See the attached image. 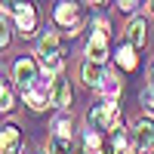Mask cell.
<instances>
[{
  "mask_svg": "<svg viewBox=\"0 0 154 154\" xmlns=\"http://www.w3.org/2000/svg\"><path fill=\"white\" fill-rule=\"evenodd\" d=\"M22 145V130L16 123H3L0 126V154H16Z\"/></svg>",
  "mask_w": 154,
  "mask_h": 154,
  "instance_id": "9c48e42d",
  "label": "cell"
},
{
  "mask_svg": "<svg viewBox=\"0 0 154 154\" xmlns=\"http://www.w3.org/2000/svg\"><path fill=\"white\" fill-rule=\"evenodd\" d=\"M111 0H93V6H108Z\"/></svg>",
  "mask_w": 154,
  "mask_h": 154,
  "instance_id": "7402d4cb",
  "label": "cell"
},
{
  "mask_svg": "<svg viewBox=\"0 0 154 154\" xmlns=\"http://www.w3.org/2000/svg\"><path fill=\"white\" fill-rule=\"evenodd\" d=\"M16 108V93H12V86L3 80V74H0V114H6Z\"/></svg>",
  "mask_w": 154,
  "mask_h": 154,
  "instance_id": "2e32d148",
  "label": "cell"
},
{
  "mask_svg": "<svg viewBox=\"0 0 154 154\" xmlns=\"http://www.w3.org/2000/svg\"><path fill=\"white\" fill-rule=\"evenodd\" d=\"M53 22L59 25L62 31H68V37H74L77 31L83 28V9H80V3L77 0H59L56 3V9H53Z\"/></svg>",
  "mask_w": 154,
  "mask_h": 154,
  "instance_id": "7a4b0ae2",
  "label": "cell"
},
{
  "mask_svg": "<svg viewBox=\"0 0 154 154\" xmlns=\"http://www.w3.org/2000/svg\"><path fill=\"white\" fill-rule=\"evenodd\" d=\"M120 80H117V77H114V74H105V80H102L99 83V93H102V102H117L120 99Z\"/></svg>",
  "mask_w": 154,
  "mask_h": 154,
  "instance_id": "5bb4252c",
  "label": "cell"
},
{
  "mask_svg": "<svg viewBox=\"0 0 154 154\" xmlns=\"http://www.w3.org/2000/svg\"><path fill=\"white\" fill-rule=\"evenodd\" d=\"M71 99H74V93H71L68 77L56 74L53 80H49V102H53V108H68V105H71Z\"/></svg>",
  "mask_w": 154,
  "mask_h": 154,
  "instance_id": "52a82bcc",
  "label": "cell"
},
{
  "mask_svg": "<svg viewBox=\"0 0 154 154\" xmlns=\"http://www.w3.org/2000/svg\"><path fill=\"white\" fill-rule=\"evenodd\" d=\"M151 80H154V65H151Z\"/></svg>",
  "mask_w": 154,
  "mask_h": 154,
  "instance_id": "cb8c5ba5",
  "label": "cell"
},
{
  "mask_svg": "<svg viewBox=\"0 0 154 154\" xmlns=\"http://www.w3.org/2000/svg\"><path fill=\"white\" fill-rule=\"evenodd\" d=\"M148 3H151V12H154V0H148Z\"/></svg>",
  "mask_w": 154,
  "mask_h": 154,
  "instance_id": "603a6c76",
  "label": "cell"
},
{
  "mask_svg": "<svg viewBox=\"0 0 154 154\" xmlns=\"http://www.w3.org/2000/svg\"><path fill=\"white\" fill-rule=\"evenodd\" d=\"M93 31H102V34H111V25H108V19H105V16L93 19Z\"/></svg>",
  "mask_w": 154,
  "mask_h": 154,
  "instance_id": "44dd1931",
  "label": "cell"
},
{
  "mask_svg": "<svg viewBox=\"0 0 154 154\" xmlns=\"http://www.w3.org/2000/svg\"><path fill=\"white\" fill-rule=\"evenodd\" d=\"M12 28L22 37H34V31H37V9H34V3H28V0L12 3Z\"/></svg>",
  "mask_w": 154,
  "mask_h": 154,
  "instance_id": "5b68a950",
  "label": "cell"
},
{
  "mask_svg": "<svg viewBox=\"0 0 154 154\" xmlns=\"http://www.w3.org/2000/svg\"><path fill=\"white\" fill-rule=\"evenodd\" d=\"M148 151H151V154H154V142H151V148H148Z\"/></svg>",
  "mask_w": 154,
  "mask_h": 154,
  "instance_id": "d4e9b609",
  "label": "cell"
},
{
  "mask_svg": "<svg viewBox=\"0 0 154 154\" xmlns=\"http://www.w3.org/2000/svg\"><path fill=\"white\" fill-rule=\"evenodd\" d=\"M102 148H105L102 130H93V126H89V130H86V136H83V151H86V154H99Z\"/></svg>",
  "mask_w": 154,
  "mask_h": 154,
  "instance_id": "9a60e30c",
  "label": "cell"
},
{
  "mask_svg": "<svg viewBox=\"0 0 154 154\" xmlns=\"http://www.w3.org/2000/svg\"><path fill=\"white\" fill-rule=\"evenodd\" d=\"M130 136L136 142V151H148L151 142H154V120L151 117H136L133 126H130Z\"/></svg>",
  "mask_w": 154,
  "mask_h": 154,
  "instance_id": "8992f818",
  "label": "cell"
},
{
  "mask_svg": "<svg viewBox=\"0 0 154 154\" xmlns=\"http://www.w3.org/2000/svg\"><path fill=\"white\" fill-rule=\"evenodd\" d=\"M46 154H74L71 151V139H65V136H49L46 139Z\"/></svg>",
  "mask_w": 154,
  "mask_h": 154,
  "instance_id": "e0dca14e",
  "label": "cell"
},
{
  "mask_svg": "<svg viewBox=\"0 0 154 154\" xmlns=\"http://www.w3.org/2000/svg\"><path fill=\"white\" fill-rule=\"evenodd\" d=\"M126 40H130L133 46H139L142 49L145 46V40H148V25H145V19H130V25H126Z\"/></svg>",
  "mask_w": 154,
  "mask_h": 154,
  "instance_id": "4fadbf2b",
  "label": "cell"
},
{
  "mask_svg": "<svg viewBox=\"0 0 154 154\" xmlns=\"http://www.w3.org/2000/svg\"><path fill=\"white\" fill-rule=\"evenodd\" d=\"M108 37L111 34H102V31H93L86 40V59L93 62H105L108 59Z\"/></svg>",
  "mask_w": 154,
  "mask_h": 154,
  "instance_id": "30bf717a",
  "label": "cell"
},
{
  "mask_svg": "<svg viewBox=\"0 0 154 154\" xmlns=\"http://www.w3.org/2000/svg\"><path fill=\"white\" fill-rule=\"evenodd\" d=\"M19 96L25 99V105H28L31 111L53 108V102H49V89H46V86H43V89H37V83H34V86H28V89H19Z\"/></svg>",
  "mask_w": 154,
  "mask_h": 154,
  "instance_id": "ba28073f",
  "label": "cell"
},
{
  "mask_svg": "<svg viewBox=\"0 0 154 154\" xmlns=\"http://www.w3.org/2000/svg\"><path fill=\"white\" fill-rule=\"evenodd\" d=\"M86 123L93 126V130H102V133H111L114 126H120V108L117 102H99L86 111Z\"/></svg>",
  "mask_w": 154,
  "mask_h": 154,
  "instance_id": "3957f363",
  "label": "cell"
},
{
  "mask_svg": "<svg viewBox=\"0 0 154 154\" xmlns=\"http://www.w3.org/2000/svg\"><path fill=\"white\" fill-rule=\"evenodd\" d=\"M37 62H40L43 74H59L62 65H65V43H62V34L59 31H43V37L37 40Z\"/></svg>",
  "mask_w": 154,
  "mask_h": 154,
  "instance_id": "6da1fadb",
  "label": "cell"
},
{
  "mask_svg": "<svg viewBox=\"0 0 154 154\" xmlns=\"http://www.w3.org/2000/svg\"><path fill=\"white\" fill-rule=\"evenodd\" d=\"M37 77H40V62L31 59V56H19L12 62V83L19 89H28L37 83Z\"/></svg>",
  "mask_w": 154,
  "mask_h": 154,
  "instance_id": "277c9868",
  "label": "cell"
},
{
  "mask_svg": "<svg viewBox=\"0 0 154 154\" xmlns=\"http://www.w3.org/2000/svg\"><path fill=\"white\" fill-rule=\"evenodd\" d=\"M9 40H12L9 22H6V16H3V12H0V49H6V46H9Z\"/></svg>",
  "mask_w": 154,
  "mask_h": 154,
  "instance_id": "d6986e66",
  "label": "cell"
},
{
  "mask_svg": "<svg viewBox=\"0 0 154 154\" xmlns=\"http://www.w3.org/2000/svg\"><path fill=\"white\" fill-rule=\"evenodd\" d=\"M53 136H65V139H71V117H56L53 120Z\"/></svg>",
  "mask_w": 154,
  "mask_h": 154,
  "instance_id": "ac0fdd59",
  "label": "cell"
},
{
  "mask_svg": "<svg viewBox=\"0 0 154 154\" xmlns=\"http://www.w3.org/2000/svg\"><path fill=\"white\" fill-rule=\"evenodd\" d=\"M80 77H83V83H86V86L99 89V83L105 80V68H102V62L86 59V62H83V68H80Z\"/></svg>",
  "mask_w": 154,
  "mask_h": 154,
  "instance_id": "7c38bea8",
  "label": "cell"
},
{
  "mask_svg": "<svg viewBox=\"0 0 154 154\" xmlns=\"http://www.w3.org/2000/svg\"><path fill=\"white\" fill-rule=\"evenodd\" d=\"M139 154H151V151H139Z\"/></svg>",
  "mask_w": 154,
  "mask_h": 154,
  "instance_id": "484cf974",
  "label": "cell"
},
{
  "mask_svg": "<svg viewBox=\"0 0 154 154\" xmlns=\"http://www.w3.org/2000/svg\"><path fill=\"white\" fill-rule=\"evenodd\" d=\"M139 99H142V105H145V108H151V111H154V80L142 89V93H139Z\"/></svg>",
  "mask_w": 154,
  "mask_h": 154,
  "instance_id": "ffe728a7",
  "label": "cell"
},
{
  "mask_svg": "<svg viewBox=\"0 0 154 154\" xmlns=\"http://www.w3.org/2000/svg\"><path fill=\"white\" fill-rule=\"evenodd\" d=\"M136 49H139V46H133L130 40H123V43L117 46V56H114V59H117V68H120V71H126V74H130V71H136V68H139Z\"/></svg>",
  "mask_w": 154,
  "mask_h": 154,
  "instance_id": "8fae6325",
  "label": "cell"
}]
</instances>
